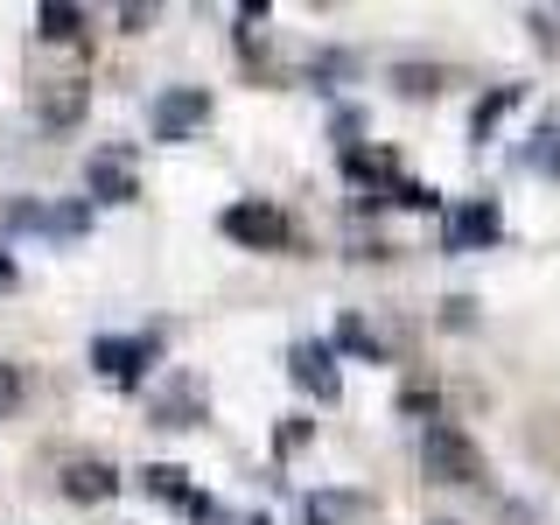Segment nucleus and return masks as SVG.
<instances>
[{
    "mask_svg": "<svg viewBox=\"0 0 560 525\" xmlns=\"http://www.w3.org/2000/svg\"><path fill=\"white\" fill-rule=\"evenodd\" d=\"M428 477L434 483H483L477 442H469L463 428H448V420H434V428H428Z\"/></svg>",
    "mask_w": 560,
    "mask_h": 525,
    "instance_id": "nucleus-1",
    "label": "nucleus"
},
{
    "mask_svg": "<svg viewBox=\"0 0 560 525\" xmlns=\"http://www.w3.org/2000/svg\"><path fill=\"white\" fill-rule=\"evenodd\" d=\"M224 238H238V245H253V253H280L288 245V218H280L273 203H259V197H245V203H232L224 210Z\"/></svg>",
    "mask_w": 560,
    "mask_h": 525,
    "instance_id": "nucleus-2",
    "label": "nucleus"
},
{
    "mask_svg": "<svg viewBox=\"0 0 560 525\" xmlns=\"http://www.w3.org/2000/svg\"><path fill=\"white\" fill-rule=\"evenodd\" d=\"M203 119H210V92H197V84L154 98V140H189Z\"/></svg>",
    "mask_w": 560,
    "mask_h": 525,
    "instance_id": "nucleus-3",
    "label": "nucleus"
},
{
    "mask_svg": "<svg viewBox=\"0 0 560 525\" xmlns=\"http://www.w3.org/2000/svg\"><path fill=\"white\" fill-rule=\"evenodd\" d=\"M148 358H154V337H98L92 343V364L105 378H119V385H133L148 372Z\"/></svg>",
    "mask_w": 560,
    "mask_h": 525,
    "instance_id": "nucleus-4",
    "label": "nucleus"
},
{
    "mask_svg": "<svg viewBox=\"0 0 560 525\" xmlns=\"http://www.w3.org/2000/svg\"><path fill=\"white\" fill-rule=\"evenodd\" d=\"M288 364H294V385H302V393L337 399V350H329V343H294Z\"/></svg>",
    "mask_w": 560,
    "mask_h": 525,
    "instance_id": "nucleus-5",
    "label": "nucleus"
},
{
    "mask_svg": "<svg viewBox=\"0 0 560 525\" xmlns=\"http://www.w3.org/2000/svg\"><path fill=\"white\" fill-rule=\"evenodd\" d=\"M490 238H498V210H490L483 197L463 203V210L448 218V253H463V245H490Z\"/></svg>",
    "mask_w": 560,
    "mask_h": 525,
    "instance_id": "nucleus-6",
    "label": "nucleus"
},
{
    "mask_svg": "<svg viewBox=\"0 0 560 525\" xmlns=\"http://www.w3.org/2000/svg\"><path fill=\"white\" fill-rule=\"evenodd\" d=\"M63 490H70L78 504H98V498H113V490H119V477H113L105 463H70V469H63Z\"/></svg>",
    "mask_w": 560,
    "mask_h": 525,
    "instance_id": "nucleus-7",
    "label": "nucleus"
},
{
    "mask_svg": "<svg viewBox=\"0 0 560 525\" xmlns=\"http://www.w3.org/2000/svg\"><path fill=\"white\" fill-rule=\"evenodd\" d=\"M92 197H105V203H133V168L119 162V154H98V162H92Z\"/></svg>",
    "mask_w": 560,
    "mask_h": 525,
    "instance_id": "nucleus-8",
    "label": "nucleus"
},
{
    "mask_svg": "<svg viewBox=\"0 0 560 525\" xmlns=\"http://www.w3.org/2000/svg\"><path fill=\"white\" fill-rule=\"evenodd\" d=\"M140 477H148V490L154 498H168V504H189V512H197V490H189V477L175 463H154V469H140Z\"/></svg>",
    "mask_w": 560,
    "mask_h": 525,
    "instance_id": "nucleus-9",
    "label": "nucleus"
},
{
    "mask_svg": "<svg viewBox=\"0 0 560 525\" xmlns=\"http://www.w3.org/2000/svg\"><path fill=\"white\" fill-rule=\"evenodd\" d=\"M35 28H43L49 43H70V35L84 28V14H78V8H63V0H49V8H35Z\"/></svg>",
    "mask_w": 560,
    "mask_h": 525,
    "instance_id": "nucleus-10",
    "label": "nucleus"
},
{
    "mask_svg": "<svg viewBox=\"0 0 560 525\" xmlns=\"http://www.w3.org/2000/svg\"><path fill=\"white\" fill-rule=\"evenodd\" d=\"M518 98H525V92H518V84H504V92H490V98L477 105V113H469V133H477V140H483L490 127H498V113H512V105H518Z\"/></svg>",
    "mask_w": 560,
    "mask_h": 525,
    "instance_id": "nucleus-11",
    "label": "nucleus"
},
{
    "mask_svg": "<svg viewBox=\"0 0 560 525\" xmlns=\"http://www.w3.org/2000/svg\"><path fill=\"white\" fill-rule=\"evenodd\" d=\"M78 113H84V84H63V92H43V119H57V127H70Z\"/></svg>",
    "mask_w": 560,
    "mask_h": 525,
    "instance_id": "nucleus-12",
    "label": "nucleus"
},
{
    "mask_svg": "<svg viewBox=\"0 0 560 525\" xmlns=\"http://www.w3.org/2000/svg\"><path fill=\"white\" fill-rule=\"evenodd\" d=\"M533 162L547 168V175H560V113H553V119H539V133H533Z\"/></svg>",
    "mask_w": 560,
    "mask_h": 525,
    "instance_id": "nucleus-13",
    "label": "nucleus"
},
{
    "mask_svg": "<svg viewBox=\"0 0 560 525\" xmlns=\"http://www.w3.org/2000/svg\"><path fill=\"white\" fill-rule=\"evenodd\" d=\"M393 84H399V92H413V98H428L434 84H442V70H434V63H407V70H393Z\"/></svg>",
    "mask_w": 560,
    "mask_h": 525,
    "instance_id": "nucleus-14",
    "label": "nucleus"
},
{
    "mask_svg": "<svg viewBox=\"0 0 560 525\" xmlns=\"http://www.w3.org/2000/svg\"><path fill=\"white\" fill-rule=\"evenodd\" d=\"M14 407H22V372L0 364V413H14Z\"/></svg>",
    "mask_w": 560,
    "mask_h": 525,
    "instance_id": "nucleus-15",
    "label": "nucleus"
},
{
    "mask_svg": "<svg viewBox=\"0 0 560 525\" xmlns=\"http://www.w3.org/2000/svg\"><path fill=\"white\" fill-rule=\"evenodd\" d=\"M337 343H343V350H364V358H378V343H372V337H364V329H358V323H337Z\"/></svg>",
    "mask_w": 560,
    "mask_h": 525,
    "instance_id": "nucleus-16",
    "label": "nucleus"
},
{
    "mask_svg": "<svg viewBox=\"0 0 560 525\" xmlns=\"http://www.w3.org/2000/svg\"><path fill=\"white\" fill-rule=\"evenodd\" d=\"M0 288H14V259L8 253H0Z\"/></svg>",
    "mask_w": 560,
    "mask_h": 525,
    "instance_id": "nucleus-17",
    "label": "nucleus"
},
{
    "mask_svg": "<svg viewBox=\"0 0 560 525\" xmlns=\"http://www.w3.org/2000/svg\"><path fill=\"white\" fill-rule=\"evenodd\" d=\"M253 525H267V518H253Z\"/></svg>",
    "mask_w": 560,
    "mask_h": 525,
    "instance_id": "nucleus-18",
    "label": "nucleus"
}]
</instances>
